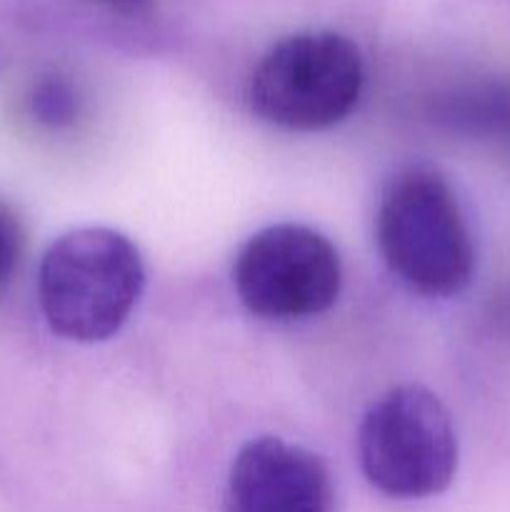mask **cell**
Listing matches in <instances>:
<instances>
[{
	"label": "cell",
	"instance_id": "1",
	"mask_svg": "<svg viewBox=\"0 0 510 512\" xmlns=\"http://www.w3.org/2000/svg\"><path fill=\"white\" fill-rule=\"evenodd\" d=\"M145 288L140 250L110 228L60 235L40 260L38 300L45 323L73 343L113 338Z\"/></svg>",
	"mask_w": 510,
	"mask_h": 512
},
{
	"label": "cell",
	"instance_id": "2",
	"mask_svg": "<svg viewBox=\"0 0 510 512\" xmlns=\"http://www.w3.org/2000/svg\"><path fill=\"white\" fill-rule=\"evenodd\" d=\"M378 248L393 275L425 298H453L473 280L475 250L448 180L433 168L400 170L375 215Z\"/></svg>",
	"mask_w": 510,
	"mask_h": 512
},
{
	"label": "cell",
	"instance_id": "3",
	"mask_svg": "<svg viewBox=\"0 0 510 512\" xmlns=\"http://www.w3.org/2000/svg\"><path fill=\"white\" fill-rule=\"evenodd\" d=\"M358 45L333 30H305L275 43L250 78V105L278 128L323 130L348 118L363 90Z\"/></svg>",
	"mask_w": 510,
	"mask_h": 512
},
{
	"label": "cell",
	"instance_id": "4",
	"mask_svg": "<svg viewBox=\"0 0 510 512\" xmlns=\"http://www.w3.org/2000/svg\"><path fill=\"white\" fill-rule=\"evenodd\" d=\"M358 455L373 488L398 500L443 493L458 470V438L438 395L400 385L365 413Z\"/></svg>",
	"mask_w": 510,
	"mask_h": 512
},
{
	"label": "cell",
	"instance_id": "5",
	"mask_svg": "<svg viewBox=\"0 0 510 512\" xmlns=\"http://www.w3.org/2000/svg\"><path fill=\"white\" fill-rule=\"evenodd\" d=\"M240 303L265 320H303L338 300L343 268L335 245L318 230L280 223L255 233L233 265Z\"/></svg>",
	"mask_w": 510,
	"mask_h": 512
},
{
	"label": "cell",
	"instance_id": "6",
	"mask_svg": "<svg viewBox=\"0 0 510 512\" xmlns=\"http://www.w3.org/2000/svg\"><path fill=\"white\" fill-rule=\"evenodd\" d=\"M335 493L323 460L280 438L250 440L235 455L225 512H333Z\"/></svg>",
	"mask_w": 510,
	"mask_h": 512
},
{
	"label": "cell",
	"instance_id": "7",
	"mask_svg": "<svg viewBox=\"0 0 510 512\" xmlns=\"http://www.w3.org/2000/svg\"><path fill=\"white\" fill-rule=\"evenodd\" d=\"M455 118L475 130L510 135V88L505 85H483L455 103Z\"/></svg>",
	"mask_w": 510,
	"mask_h": 512
},
{
	"label": "cell",
	"instance_id": "8",
	"mask_svg": "<svg viewBox=\"0 0 510 512\" xmlns=\"http://www.w3.org/2000/svg\"><path fill=\"white\" fill-rule=\"evenodd\" d=\"M30 113L48 128L70 125L78 113V98H75L73 85L58 75L43 78L30 93Z\"/></svg>",
	"mask_w": 510,
	"mask_h": 512
},
{
	"label": "cell",
	"instance_id": "9",
	"mask_svg": "<svg viewBox=\"0 0 510 512\" xmlns=\"http://www.w3.org/2000/svg\"><path fill=\"white\" fill-rule=\"evenodd\" d=\"M23 255V225L18 215L0 203V288L10 283Z\"/></svg>",
	"mask_w": 510,
	"mask_h": 512
},
{
	"label": "cell",
	"instance_id": "10",
	"mask_svg": "<svg viewBox=\"0 0 510 512\" xmlns=\"http://www.w3.org/2000/svg\"><path fill=\"white\" fill-rule=\"evenodd\" d=\"M90 3H98L103 8L115 10V13H125V15H138L143 10H148L155 0H90Z\"/></svg>",
	"mask_w": 510,
	"mask_h": 512
},
{
	"label": "cell",
	"instance_id": "11",
	"mask_svg": "<svg viewBox=\"0 0 510 512\" xmlns=\"http://www.w3.org/2000/svg\"><path fill=\"white\" fill-rule=\"evenodd\" d=\"M5 63H8V53H5L3 43H0V70H3V68H5Z\"/></svg>",
	"mask_w": 510,
	"mask_h": 512
}]
</instances>
